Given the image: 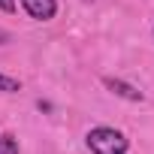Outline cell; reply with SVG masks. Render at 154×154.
I'll use <instances>...</instances> for the list:
<instances>
[{"instance_id":"6da1fadb","label":"cell","mask_w":154,"mask_h":154,"mask_svg":"<svg viewBox=\"0 0 154 154\" xmlns=\"http://www.w3.org/2000/svg\"><path fill=\"white\" fill-rule=\"evenodd\" d=\"M85 142L94 154H127V148H130L127 136L115 127H94V130H88Z\"/></svg>"},{"instance_id":"7a4b0ae2","label":"cell","mask_w":154,"mask_h":154,"mask_svg":"<svg viewBox=\"0 0 154 154\" xmlns=\"http://www.w3.org/2000/svg\"><path fill=\"white\" fill-rule=\"evenodd\" d=\"M103 85H106L115 97H121V100H130V103H142V100H145V94H142L139 88H133V85L124 82V79H115V75H106Z\"/></svg>"},{"instance_id":"3957f363","label":"cell","mask_w":154,"mask_h":154,"mask_svg":"<svg viewBox=\"0 0 154 154\" xmlns=\"http://www.w3.org/2000/svg\"><path fill=\"white\" fill-rule=\"evenodd\" d=\"M21 6L36 21H51L57 15V0H21Z\"/></svg>"},{"instance_id":"277c9868","label":"cell","mask_w":154,"mask_h":154,"mask_svg":"<svg viewBox=\"0 0 154 154\" xmlns=\"http://www.w3.org/2000/svg\"><path fill=\"white\" fill-rule=\"evenodd\" d=\"M0 91H3V94H15V91H21V82L12 79V75H3V72H0Z\"/></svg>"},{"instance_id":"5b68a950","label":"cell","mask_w":154,"mask_h":154,"mask_svg":"<svg viewBox=\"0 0 154 154\" xmlns=\"http://www.w3.org/2000/svg\"><path fill=\"white\" fill-rule=\"evenodd\" d=\"M0 154H18V142H15V136H0Z\"/></svg>"},{"instance_id":"8992f818","label":"cell","mask_w":154,"mask_h":154,"mask_svg":"<svg viewBox=\"0 0 154 154\" xmlns=\"http://www.w3.org/2000/svg\"><path fill=\"white\" fill-rule=\"evenodd\" d=\"M0 9L3 12H15V0H0Z\"/></svg>"},{"instance_id":"52a82bcc","label":"cell","mask_w":154,"mask_h":154,"mask_svg":"<svg viewBox=\"0 0 154 154\" xmlns=\"http://www.w3.org/2000/svg\"><path fill=\"white\" fill-rule=\"evenodd\" d=\"M6 39H9V33H6V30H0V45H3Z\"/></svg>"}]
</instances>
